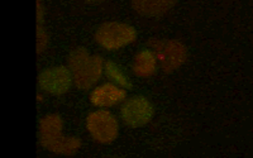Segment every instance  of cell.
I'll return each mask as SVG.
<instances>
[{"label": "cell", "instance_id": "6da1fadb", "mask_svg": "<svg viewBox=\"0 0 253 158\" xmlns=\"http://www.w3.org/2000/svg\"><path fill=\"white\" fill-rule=\"evenodd\" d=\"M62 119L58 115L44 117L41 120V143L51 152L71 156L78 152L81 142L75 137H65L62 134Z\"/></svg>", "mask_w": 253, "mask_h": 158}, {"label": "cell", "instance_id": "7a4b0ae2", "mask_svg": "<svg viewBox=\"0 0 253 158\" xmlns=\"http://www.w3.org/2000/svg\"><path fill=\"white\" fill-rule=\"evenodd\" d=\"M69 66L76 86L89 89L100 79L104 62L101 57L90 55L85 48H76L70 53Z\"/></svg>", "mask_w": 253, "mask_h": 158}, {"label": "cell", "instance_id": "3957f363", "mask_svg": "<svg viewBox=\"0 0 253 158\" xmlns=\"http://www.w3.org/2000/svg\"><path fill=\"white\" fill-rule=\"evenodd\" d=\"M135 29L121 22H108L101 24L95 33V40L107 49H118L135 40Z\"/></svg>", "mask_w": 253, "mask_h": 158}, {"label": "cell", "instance_id": "277c9868", "mask_svg": "<svg viewBox=\"0 0 253 158\" xmlns=\"http://www.w3.org/2000/svg\"><path fill=\"white\" fill-rule=\"evenodd\" d=\"M86 128L92 138L100 143H110L118 137V120L108 110L90 113L86 118Z\"/></svg>", "mask_w": 253, "mask_h": 158}, {"label": "cell", "instance_id": "5b68a950", "mask_svg": "<svg viewBox=\"0 0 253 158\" xmlns=\"http://www.w3.org/2000/svg\"><path fill=\"white\" fill-rule=\"evenodd\" d=\"M152 48L162 70L166 72L178 69L187 57V51L184 44L175 40H152Z\"/></svg>", "mask_w": 253, "mask_h": 158}, {"label": "cell", "instance_id": "8992f818", "mask_svg": "<svg viewBox=\"0 0 253 158\" xmlns=\"http://www.w3.org/2000/svg\"><path fill=\"white\" fill-rule=\"evenodd\" d=\"M122 118L129 126H142L153 117V107L143 96H133L122 107Z\"/></svg>", "mask_w": 253, "mask_h": 158}, {"label": "cell", "instance_id": "52a82bcc", "mask_svg": "<svg viewBox=\"0 0 253 158\" xmlns=\"http://www.w3.org/2000/svg\"><path fill=\"white\" fill-rule=\"evenodd\" d=\"M72 81L71 71L63 66L51 67L40 75L41 87L55 95L65 94L71 86Z\"/></svg>", "mask_w": 253, "mask_h": 158}, {"label": "cell", "instance_id": "ba28073f", "mask_svg": "<svg viewBox=\"0 0 253 158\" xmlns=\"http://www.w3.org/2000/svg\"><path fill=\"white\" fill-rule=\"evenodd\" d=\"M126 99V90L115 83H103L95 87L90 94V100L94 105L100 108H108L117 105Z\"/></svg>", "mask_w": 253, "mask_h": 158}, {"label": "cell", "instance_id": "9c48e42d", "mask_svg": "<svg viewBox=\"0 0 253 158\" xmlns=\"http://www.w3.org/2000/svg\"><path fill=\"white\" fill-rule=\"evenodd\" d=\"M133 8L142 15L158 17L169 12L176 0H132Z\"/></svg>", "mask_w": 253, "mask_h": 158}, {"label": "cell", "instance_id": "30bf717a", "mask_svg": "<svg viewBox=\"0 0 253 158\" xmlns=\"http://www.w3.org/2000/svg\"><path fill=\"white\" fill-rule=\"evenodd\" d=\"M156 53L150 49L138 52L133 60V72L139 78H150L153 75L157 67Z\"/></svg>", "mask_w": 253, "mask_h": 158}, {"label": "cell", "instance_id": "8fae6325", "mask_svg": "<svg viewBox=\"0 0 253 158\" xmlns=\"http://www.w3.org/2000/svg\"><path fill=\"white\" fill-rule=\"evenodd\" d=\"M104 69H105V74H107L108 78L113 81V83L119 85V86L122 87L130 86L129 78L124 74L123 70H122L117 63L112 62V61H108V62L104 65Z\"/></svg>", "mask_w": 253, "mask_h": 158}, {"label": "cell", "instance_id": "7c38bea8", "mask_svg": "<svg viewBox=\"0 0 253 158\" xmlns=\"http://www.w3.org/2000/svg\"><path fill=\"white\" fill-rule=\"evenodd\" d=\"M47 46V36L43 32H40V36H38V49H43Z\"/></svg>", "mask_w": 253, "mask_h": 158}]
</instances>
